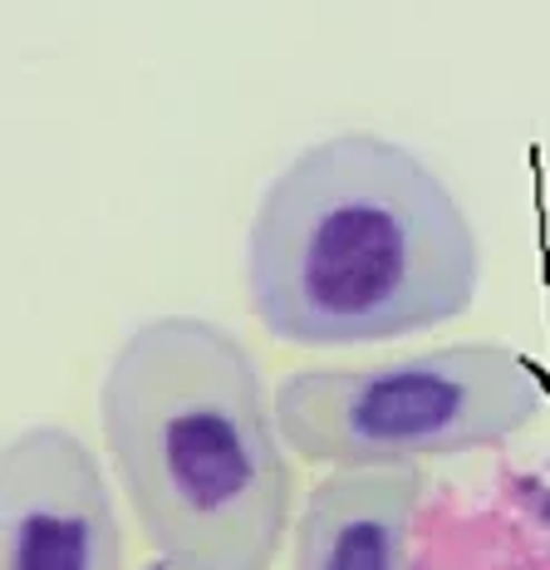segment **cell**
<instances>
[{"instance_id": "cell-1", "label": "cell", "mask_w": 550, "mask_h": 570, "mask_svg": "<svg viewBox=\"0 0 550 570\" xmlns=\"http://www.w3.org/2000/svg\"><path fill=\"white\" fill-rule=\"evenodd\" d=\"M482 246L452 187L384 134H334L266 183L246 232V301L301 350H354L468 315Z\"/></svg>"}, {"instance_id": "cell-2", "label": "cell", "mask_w": 550, "mask_h": 570, "mask_svg": "<svg viewBox=\"0 0 550 570\" xmlns=\"http://www.w3.org/2000/svg\"><path fill=\"white\" fill-rule=\"evenodd\" d=\"M99 423L138 531L167 570H271L291 462L251 350L202 315H158L114 350Z\"/></svg>"}, {"instance_id": "cell-3", "label": "cell", "mask_w": 550, "mask_h": 570, "mask_svg": "<svg viewBox=\"0 0 550 570\" xmlns=\"http://www.w3.org/2000/svg\"><path fill=\"white\" fill-rule=\"evenodd\" d=\"M541 379L511 344H442L369 370H301L275 389V428L315 468H418L517 438Z\"/></svg>"}, {"instance_id": "cell-4", "label": "cell", "mask_w": 550, "mask_h": 570, "mask_svg": "<svg viewBox=\"0 0 550 570\" xmlns=\"http://www.w3.org/2000/svg\"><path fill=\"white\" fill-rule=\"evenodd\" d=\"M124 527L99 458L59 423L0 453V570H124Z\"/></svg>"}, {"instance_id": "cell-5", "label": "cell", "mask_w": 550, "mask_h": 570, "mask_svg": "<svg viewBox=\"0 0 550 570\" xmlns=\"http://www.w3.org/2000/svg\"><path fill=\"white\" fill-rule=\"evenodd\" d=\"M418 468H334L305 497L291 570H413Z\"/></svg>"}]
</instances>
